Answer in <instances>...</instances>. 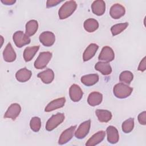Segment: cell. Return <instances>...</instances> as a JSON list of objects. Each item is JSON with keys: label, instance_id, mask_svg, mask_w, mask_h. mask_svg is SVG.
<instances>
[{"label": "cell", "instance_id": "obj_27", "mask_svg": "<svg viewBox=\"0 0 146 146\" xmlns=\"http://www.w3.org/2000/svg\"><path fill=\"white\" fill-rule=\"evenodd\" d=\"M38 28V22L35 20H31L26 24V34L29 36L33 35Z\"/></svg>", "mask_w": 146, "mask_h": 146}, {"label": "cell", "instance_id": "obj_34", "mask_svg": "<svg viewBox=\"0 0 146 146\" xmlns=\"http://www.w3.org/2000/svg\"><path fill=\"white\" fill-rule=\"evenodd\" d=\"M138 70L140 71H144L146 69V62H145V57H144L143 59L140 62L139 66H138Z\"/></svg>", "mask_w": 146, "mask_h": 146}, {"label": "cell", "instance_id": "obj_21", "mask_svg": "<svg viewBox=\"0 0 146 146\" xmlns=\"http://www.w3.org/2000/svg\"><path fill=\"white\" fill-rule=\"evenodd\" d=\"M38 77L45 84H49L52 82L54 78V71L48 68L38 74Z\"/></svg>", "mask_w": 146, "mask_h": 146}, {"label": "cell", "instance_id": "obj_13", "mask_svg": "<svg viewBox=\"0 0 146 146\" xmlns=\"http://www.w3.org/2000/svg\"><path fill=\"white\" fill-rule=\"evenodd\" d=\"M65 102L66 99L63 97L54 99L47 104L44 109V111L45 112H50L58 108H62L64 106Z\"/></svg>", "mask_w": 146, "mask_h": 146}, {"label": "cell", "instance_id": "obj_15", "mask_svg": "<svg viewBox=\"0 0 146 146\" xmlns=\"http://www.w3.org/2000/svg\"><path fill=\"white\" fill-rule=\"evenodd\" d=\"M107 134V140L110 143L115 144L118 142L119 135L117 129L113 126L110 125L106 129Z\"/></svg>", "mask_w": 146, "mask_h": 146}, {"label": "cell", "instance_id": "obj_24", "mask_svg": "<svg viewBox=\"0 0 146 146\" xmlns=\"http://www.w3.org/2000/svg\"><path fill=\"white\" fill-rule=\"evenodd\" d=\"M95 114L100 122L107 123L112 118V113L110 111L105 110H96Z\"/></svg>", "mask_w": 146, "mask_h": 146}, {"label": "cell", "instance_id": "obj_26", "mask_svg": "<svg viewBox=\"0 0 146 146\" xmlns=\"http://www.w3.org/2000/svg\"><path fill=\"white\" fill-rule=\"evenodd\" d=\"M39 48V46L27 47H26L23 52V58L26 62L30 61L35 56Z\"/></svg>", "mask_w": 146, "mask_h": 146}, {"label": "cell", "instance_id": "obj_3", "mask_svg": "<svg viewBox=\"0 0 146 146\" xmlns=\"http://www.w3.org/2000/svg\"><path fill=\"white\" fill-rule=\"evenodd\" d=\"M64 120V115L62 113H58L52 115L47 121L46 129L51 131L56 128Z\"/></svg>", "mask_w": 146, "mask_h": 146}, {"label": "cell", "instance_id": "obj_4", "mask_svg": "<svg viewBox=\"0 0 146 146\" xmlns=\"http://www.w3.org/2000/svg\"><path fill=\"white\" fill-rule=\"evenodd\" d=\"M52 58V53L48 51L42 52L34 62V67L36 69H43L46 67Z\"/></svg>", "mask_w": 146, "mask_h": 146}, {"label": "cell", "instance_id": "obj_25", "mask_svg": "<svg viewBox=\"0 0 146 146\" xmlns=\"http://www.w3.org/2000/svg\"><path fill=\"white\" fill-rule=\"evenodd\" d=\"M99 27L98 22L93 18L86 19L84 22V28L88 33H93Z\"/></svg>", "mask_w": 146, "mask_h": 146}, {"label": "cell", "instance_id": "obj_32", "mask_svg": "<svg viewBox=\"0 0 146 146\" xmlns=\"http://www.w3.org/2000/svg\"><path fill=\"white\" fill-rule=\"evenodd\" d=\"M137 119L140 124L142 125H145L146 124V112L143 111L141 113H140L138 115Z\"/></svg>", "mask_w": 146, "mask_h": 146}, {"label": "cell", "instance_id": "obj_12", "mask_svg": "<svg viewBox=\"0 0 146 146\" xmlns=\"http://www.w3.org/2000/svg\"><path fill=\"white\" fill-rule=\"evenodd\" d=\"M76 127V125H74L64 130L61 133L59 137V141H58L59 144L62 145L68 142L73 137L74 132L75 131Z\"/></svg>", "mask_w": 146, "mask_h": 146}, {"label": "cell", "instance_id": "obj_2", "mask_svg": "<svg viewBox=\"0 0 146 146\" xmlns=\"http://www.w3.org/2000/svg\"><path fill=\"white\" fill-rule=\"evenodd\" d=\"M133 91V88L123 83L116 84L113 88L114 95L119 99H124L129 96Z\"/></svg>", "mask_w": 146, "mask_h": 146}, {"label": "cell", "instance_id": "obj_29", "mask_svg": "<svg viewBox=\"0 0 146 146\" xmlns=\"http://www.w3.org/2000/svg\"><path fill=\"white\" fill-rule=\"evenodd\" d=\"M134 127V119L133 118H129L127 120H125L121 125L123 131L125 133H128L131 132Z\"/></svg>", "mask_w": 146, "mask_h": 146}, {"label": "cell", "instance_id": "obj_33", "mask_svg": "<svg viewBox=\"0 0 146 146\" xmlns=\"http://www.w3.org/2000/svg\"><path fill=\"white\" fill-rule=\"evenodd\" d=\"M62 1H58V0H48L46 2V7L47 8L52 7L55 6H56L58 3L62 2Z\"/></svg>", "mask_w": 146, "mask_h": 146}, {"label": "cell", "instance_id": "obj_10", "mask_svg": "<svg viewBox=\"0 0 146 146\" xmlns=\"http://www.w3.org/2000/svg\"><path fill=\"white\" fill-rule=\"evenodd\" d=\"M69 95L71 99L74 102H79L83 97V92L81 88L77 84L71 85L69 89Z\"/></svg>", "mask_w": 146, "mask_h": 146}, {"label": "cell", "instance_id": "obj_1", "mask_svg": "<svg viewBox=\"0 0 146 146\" xmlns=\"http://www.w3.org/2000/svg\"><path fill=\"white\" fill-rule=\"evenodd\" d=\"M77 4L74 1L66 2L59 9L58 11L59 17L60 19H64L70 17L75 11Z\"/></svg>", "mask_w": 146, "mask_h": 146}, {"label": "cell", "instance_id": "obj_22", "mask_svg": "<svg viewBox=\"0 0 146 146\" xmlns=\"http://www.w3.org/2000/svg\"><path fill=\"white\" fill-rule=\"evenodd\" d=\"M95 68L104 75H110L112 72V68L110 63L106 62H98L95 65Z\"/></svg>", "mask_w": 146, "mask_h": 146}, {"label": "cell", "instance_id": "obj_8", "mask_svg": "<svg viewBox=\"0 0 146 146\" xmlns=\"http://www.w3.org/2000/svg\"><path fill=\"white\" fill-rule=\"evenodd\" d=\"M21 111V107L18 103L11 104L4 115L5 118H10L13 120H15V119L19 116Z\"/></svg>", "mask_w": 146, "mask_h": 146}, {"label": "cell", "instance_id": "obj_19", "mask_svg": "<svg viewBox=\"0 0 146 146\" xmlns=\"http://www.w3.org/2000/svg\"><path fill=\"white\" fill-rule=\"evenodd\" d=\"M103 100V95L98 92H92L90 94L87 98V102L91 106L94 107L100 104Z\"/></svg>", "mask_w": 146, "mask_h": 146}, {"label": "cell", "instance_id": "obj_6", "mask_svg": "<svg viewBox=\"0 0 146 146\" xmlns=\"http://www.w3.org/2000/svg\"><path fill=\"white\" fill-rule=\"evenodd\" d=\"M91 125V120H88L83 122L79 126L78 128L75 132V136L79 139L84 138L89 132Z\"/></svg>", "mask_w": 146, "mask_h": 146}, {"label": "cell", "instance_id": "obj_35", "mask_svg": "<svg viewBox=\"0 0 146 146\" xmlns=\"http://www.w3.org/2000/svg\"><path fill=\"white\" fill-rule=\"evenodd\" d=\"M1 2L6 5H12L16 1L15 0H1Z\"/></svg>", "mask_w": 146, "mask_h": 146}, {"label": "cell", "instance_id": "obj_17", "mask_svg": "<svg viewBox=\"0 0 146 146\" xmlns=\"http://www.w3.org/2000/svg\"><path fill=\"white\" fill-rule=\"evenodd\" d=\"M3 57L7 62H14L16 59V54L10 43H9L3 51Z\"/></svg>", "mask_w": 146, "mask_h": 146}, {"label": "cell", "instance_id": "obj_30", "mask_svg": "<svg viewBox=\"0 0 146 146\" xmlns=\"http://www.w3.org/2000/svg\"><path fill=\"white\" fill-rule=\"evenodd\" d=\"M133 78V74L129 71H124L119 75V80L126 84H130Z\"/></svg>", "mask_w": 146, "mask_h": 146}, {"label": "cell", "instance_id": "obj_18", "mask_svg": "<svg viewBox=\"0 0 146 146\" xmlns=\"http://www.w3.org/2000/svg\"><path fill=\"white\" fill-rule=\"evenodd\" d=\"M99 46L95 43L90 44L85 50L83 54V59L84 62L90 60L96 52Z\"/></svg>", "mask_w": 146, "mask_h": 146}, {"label": "cell", "instance_id": "obj_5", "mask_svg": "<svg viewBox=\"0 0 146 146\" xmlns=\"http://www.w3.org/2000/svg\"><path fill=\"white\" fill-rule=\"evenodd\" d=\"M13 39L17 47L21 48L30 43L31 39L28 35L22 31H17L14 34Z\"/></svg>", "mask_w": 146, "mask_h": 146}, {"label": "cell", "instance_id": "obj_7", "mask_svg": "<svg viewBox=\"0 0 146 146\" xmlns=\"http://www.w3.org/2000/svg\"><path fill=\"white\" fill-rule=\"evenodd\" d=\"M39 40L43 46L50 47L54 43L55 36L52 32L44 31L39 35Z\"/></svg>", "mask_w": 146, "mask_h": 146}, {"label": "cell", "instance_id": "obj_11", "mask_svg": "<svg viewBox=\"0 0 146 146\" xmlns=\"http://www.w3.org/2000/svg\"><path fill=\"white\" fill-rule=\"evenodd\" d=\"M125 13V8L123 6L119 3H115L113 5L110 10V14L111 17L115 19H119L123 17Z\"/></svg>", "mask_w": 146, "mask_h": 146}, {"label": "cell", "instance_id": "obj_31", "mask_svg": "<svg viewBox=\"0 0 146 146\" xmlns=\"http://www.w3.org/2000/svg\"><path fill=\"white\" fill-rule=\"evenodd\" d=\"M30 126L31 129L34 132H38L41 127V120L38 117H33L31 118L30 122Z\"/></svg>", "mask_w": 146, "mask_h": 146}, {"label": "cell", "instance_id": "obj_14", "mask_svg": "<svg viewBox=\"0 0 146 146\" xmlns=\"http://www.w3.org/2000/svg\"><path fill=\"white\" fill-rule=\"evenodd\" d=\"M91 9L95 15L98 16L102 15L106 11V3L102 0L95 1L91 5Z\"/></svg>", "mask_w": 146, "mask_h": 146}, {"label": "cell", "instance_id": "obj_20", "mask_svg": "<svg viewBox=\"0 0 146 146\" xmlns=\"http://www.w3.org/2000/svg\"><path fill=\"white\" fill-rule=\"evenodd\" d=\"M31 75V71L25 67L20 69L17 72L15 78L19 82H25L30 79Z\"/></svg>", "mask_w": 146, "mask_h": 146}, {"label": "cell", "instance_id": "obj_9", "mask_svg": "<svg viewBox=\"0 0 146 146\" xmlns=\"http://www.w3.org/2000/svg\"><path fill=\"white\" fill-rule=\"evenodd\" d=\"M115 58V53L113 50L109 46L103 47L98 59L100 60H103L106 62L112 61Z\"/></svg>", "mask_w": 146, "mask_h": 146}, {"label": "cell", "instance_id": "obj_16", "mask_svg": "<svg viewBox=\"0 0 146 146\" xmlns=\"http://www.w3.org/2000/svg\"><path fill=\"white\" fill-rule=\"evenodd\" d=\"M106 136V132L104 131H100L93 135L87 141L86 145L94 146L102 142Z\"/></svg>", "mask_w": 146, "mask_h": 146}, {"label": "cell", "instance_id": "obj_28", "mask_svg": "<svg viewBox=\"0 0 146 146\" xmlns=\"http://www.w3.org/2000/svg\"><path fill=\"white\" fill-rule=\"evenodd\" d=\"M128 26V23H121L116 24L112 26L111 28V31L113 36H115L121 33L123 31H124Z\"/></svg>", "mask_w": 146, "mask_h": 146}, {"label": "cell", "instance_id": "obj_23", "mask_svg": "<svg viewBox=\"0 0 146 146\" xmlns=\"http://www.w3.org/2000/svg\"><path fill=\"white\" fill-rule=\"evenodd\" d=\"M81 82L87 86H91L96 84L99 80V75L96 74L86 75L81 78Z\"/></svg>", "mask_w": 146, "mask_h": 146}]
</instances>
